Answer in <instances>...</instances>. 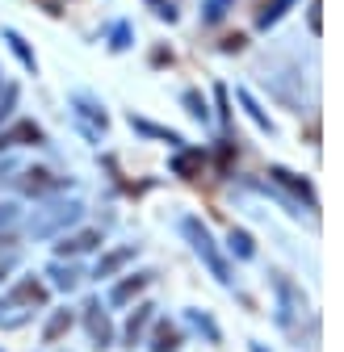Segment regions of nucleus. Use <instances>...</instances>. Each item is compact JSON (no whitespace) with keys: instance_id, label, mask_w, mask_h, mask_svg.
I'll list each match as a JSON object with an SVG mask.
<instances>
[{"instance_id":"f257e3e1","label":"nucleus","mask_w":344,"mask_h":352,"mask_svg":"<svg viewBox=\"0 0 344 352\" xmlns=\"http://www.w3.org/2000/svg\"><path fill=\"white\" fill-rule=\"evenodd\" d=\"M181 231H185V239L193 243V252H197V260L210 269V277L219 281V285H231V269H227V260H223V252H219V243H214V235H210V227L202 223V218H185L181 223Z\"/></svg>"},{"instance_id":"f03ea898","label":"nucleus","mask_w":344,"mask_h":352,"mask_svg":"<svg viewBox=\"0 0 344 352\" xmlns=\"http://www.w3.org/2000/svg\"><path fill=\"white\" fill-rule=\"evenodd\" d=\"M47 302V289H42L38 281H21L5 302H0V327H17V323H25V315L34 311V306H42Z\"/></svg>"},{"instance_id":"7ed1b4c3","label":"nucleus","mask_w":344,"mask_h":352,"mask_svg":"<svg viewBox=\"0 0 344 352\" xmlns=\"http://www.w3.org/2000/svg\"><path fill=\"white\" fill-rule=\"evenodd\" d=\"M80 214H84L80 201H51V206L34 210V218H30V235H55V231L80 223Z\"/></svg>"},{"instance_id":"20e7f679","label":"nucleus","mask_w":344,"mask_h":352,"mask_svg":"<svg viewBox=\"0 0 344 352\" xmlns=\"http://www.w3.org/2000/svg\"><path fill=\"white\" fill-rule=\"evenodd\" d=\"M84 323H89V336H93V344H97V348H105V344L114 340V327H109V315L101 311V306H97V302H89V306H84Z\"/></svg>"},{"instance_id":"39448f33","label":"nucleus","mask_w":344,"mask_h":352,"mask_svg":"<svg viewBox=\"0 0 344 352\" xmlns=\"http://www.w3.org/2000/svg\"><path fill=\"white\" fill-rule=\"evenodd\" d=\"M269 176H273L277 185H286L290 193H298V197H307V206L315 210V193H311V185L303 181V176H294V172H286V168H269Z\"/></svg>"},{"instance_id":"423d86ee","label":"nucleus","mask_w":344,"mask_h":352,"mask_svg":"<svg viewBox=\"0 0 344 352\" xmlns=\"http://www.w3.org/2000/svg\"><path fill=\"white\" fill-rule=\"evenodd\" d=\"M131 260H135V248H118V252H109V256L97 264V273H93V277H114L122 264H131Z\"/></svg>"},{"instance_id":"0eeeda50","label":"nucleus","mask_w":344,"mask_h":352,"mask_svg":"<svg viewBox=\"0 0 344 352\" xmlns=\"http://www.w3.org/2000/svg\"><path fill=\"white\" fill-rule=\"evenodd\" d=\"M277 294H281V315L277 319H281V327H290L294 323V306H298V289L286 277H277Z\"/></svg>"},{"instance_id":"6e6552de","label":"nucleus","mask_w":344,"mask_h":352,"mask_svg":"<svg viewBox=\"0 0 344 352\" xmlns=\"http://www.w3.org/2000/svg\"><path fill=\"white\" fill-rule=\"evenodd\" d=\"M42 139V130L34 122H21L17 130H9V135H0V147H17V143H38Z\"/></svg>"},{"instance_id":"1a4fd4ad","label":"nucleus","mask_w":344,"mask_h":352,"mask_svg":"<svg viewBox=\"0 0 344 352\" xmlns=\"http://www.w3.org/2000/svg\"><path fill=\"white\" fill-rule=\"evenodd\" d=\"M202 164H206V155L193 147V151H181L177 160H172V172H177V176H193V172H202Z\"/></svg>"},{"instance_id":"9d476101","label":"nucleus","mask_w":344,"mask_h":352,"mask_svg":"<svg viewBox=\"0 0 344 352\" xmlns=\"http://www.w3.org/2000/svg\"><path fill=\"white\" fill-rule=\"evenodd\" d=\"M235 97H239V105L248 109V118H252L256 126H261V130H273V122L265 118V109H261V105H256V101H252V93H248V88H239V93H235Z\"/></svg>"},{"instance_id":"9b49d317","label":"nucleus","mask_w":344,"mask_h":352,"mask_svg":"<svg viewBox=\"0 0 344 352\" xmlns=\"http://www.w3.org/2000/svg\"><path fill=\"white\" fill-rule=\"evenodd\" d=\"M97 243H101V235H97V231H80V235L63 239V243H59V252H89V248H97Z\"/></svg>"},{"instance_id":"f8f14e48","label":"nucleus","mask_w":344,"mask_h":352,"mask_svg":"<svg viewBox=\"0 0 344 352\" xmlns=\"http://www.w3.org/2000/svg\"><path fill=\"white\" fill-rule=\"evenodd\" d=\"M143 285H147V277H131V281H122V285H114L109 302H114V306H122V302H131V298H135V294H139Z\"/></svg>"},{"instance_id":"ddd939ff","label":"nucleus","mask_w":344,"mask_h":352,"mask_svg":"<svg viewBox=\"0 0 344 352\" xmlns=\"http://www.w3.org/2000/svg\"><path fill=\"white\" fill-rule=\"evenodd\" d=\"M5 42H9V47H13V55L21 59V67H30V72H34V51L25 47V38H21L17 30H5Z\"/></svg>"},{"instance_id":"4468645a","label":"nucleus","mask_w":344,"mask_h":352,"mask_svg":"<svg viewBox=\"0 0 344 352\" xmlns=\"http://www.w3.org/2000/svg\"><path fill=\"white\" fill-rule=\"evenodd\" d=\"M231 5H235V0H202V21H206V25H214V21H223Z\"/></svg>"},{"instance_id":"2eb2a0df","label":"nucleus","mask_w":344,"mask_h":352,"mask_svg":"<svg viewBox=\"0 0 344 352\" xmlns=\"http://www.w3.org/2000/svg\"><path fill=\"white\" fill-rule=\"evenodd\" d=\"M227 243H231V252H235L239 260H252V256H256L252 235H248V231H239V227H231V239H227Z\"/></svg>"},{"instance_id":"dca6fc26","label":"nucleus","mask_w":344,"mask_h":352,"mask_svg":"<svg viewBox=\"0 0 344 352\" xmlns=\"http://www.w3.org/2000/svg\"><path fill=\"white\" fill-rule=\"evenodd\" d=\"M131 126L143 130V135H151V139H164V143H172V147H181V135H172V130H160V126H151V122H143V118H131Z\"/></svg>"},{"instance_id":"f3484780","label":"nucleus","mask_w":344,"mask_h":352,"mask_svg":"<svg viewBox=\"0 0 344 352\" xmlns=\"http://www.w3.org/2000/svg\"><path fill=\"white\" fill-rule=\"evenodd\" d=\"M147 323H151V306H139V311L131 315V323H126V340L135 344V340L143 336V327H147Z\"/></svg>"},{"instance_id":"a211bd4d","label":"nucleus","mask_w":344,"mask_h":352,"mask_svg":"<svg viewBox=\"0 0 344 352\" xmlns=\"http://www.w3.org/2000/svg\"><path fill=\"white\" fill-rule=\"evenodd\" d=\"M294 5V0H273V5H265V13L261 17H256V25H261V30H269V25H277L281 21V13Z\"/></svg>"},{"instance_id":"6ab92c4d","label":"nucleus","mask_w":344,"mask_h":352,"mask_svg":"<svg viewBox=\"0 0 344 352\" xmlns=\"http://www.w3.org/2000/svg\"><path fill=\"white\" fill-rule=\"evenodd\" d=\"M51 277H55V289H76V281H80L72 264H51Z\"/></svg>"},{"instance_id":"aec40b11","label":"nucleus","mask_w":344,"mask_h":352,"mask_svg":"<svg viewBox=\"0 0 344 352\" xmlns=\"http://www.w3.org/2000/svg\"><path fill=\"white\" fill-rule=\"evenodd\" d=\"M67 327H72V315H67V311H55V315H51V323H47V331H42V336H47V344H55V340H59Z\"/></svg>"},{"instance_id":"412c9836","label":"nucleus","mask_w":344,"mask_h":352,"mask_svg":"<svg viewBox=\"0 0 344 352\" xmlns=\"http://www.w3.org/2000/svg\"><path fill=\"white\" fill-rule=\"evenodd\" d=\"M177 348V331H172L168 323H160V331H155V344H151V352H172Z\"/></svg>"},{"instance_id":"4be33fe9","label":"nucleus","mask_w":344,"mask_h":352,"mask_svg":"<svg viewBox=\"0 0 344 352\" xmlns=\"http://www.w3.org/2000/svg\"><path fill=\"white\" fill-rule=\"evenodd\" d=\"M185 105H189V113H193V118H202V122H206V105H202V97H197V93H185Z\"/></svg>"},{"instance_id":"5701e85b","label":"nucleus","mask_w":344,"mask_h":352,"mask_svg":"<svg viewBox=\"0 0 344 352\" xmlns=\"http://www.w3.org/2000/svg\"><path fill=\"white\" fill-rule=\"evenodd\" d=\"M109 47H114V51L131 47V30H126V25H118V30H114V42H109Z\"/></svg>"},{"instance_id":"b1692460","label":"nucleus","mask_w":344,"mask_h":352,"mask_svg":"<svg viewBox=\"0 0 344 352\" xmlns=\"http://www.w3.org/2000/svg\"><path fill=\"white\" fill-rule=\"evenodd\" d=\"M147 5H151V9H155L160 17H168V21H177V9H172L168 0H147Z\"/></svg>"},{"instance_id":"393cba45","label":"nucleus","mask_w":344,"mask_h":352,"mask_svg":"<svg viewBox=\"0 0 344 352\" xmlns=\"http://www.w3.org/2000/svg\"><path fill=\"white\" fill-rule=\"evenodd\" d=\"M252 352H265V348H252Z\"/></svg>"}]
</instances>
